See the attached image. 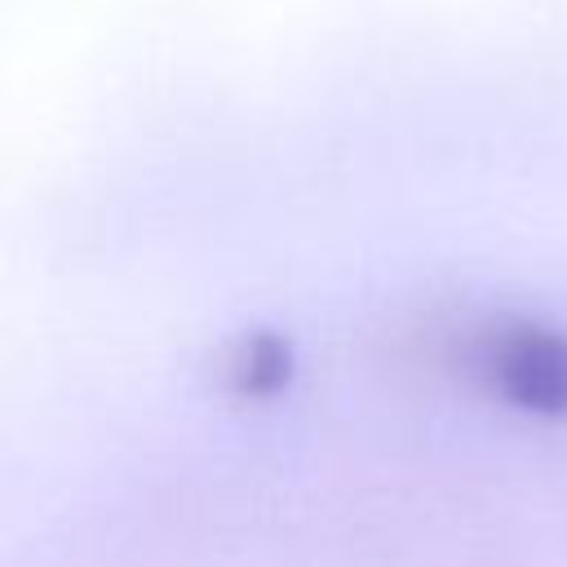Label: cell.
I'll return each mask as SVG.
<instances>
[{"label":"cell","instance_id":"6da1fadb","mask_svg":"<svg viewBox=\"0 0 567 567\" xmlns=\"http://www.w3.org/2000/svg\"><path fill=\"white\" fill-rule=\"evenodd\" d=\"M465 372L532 416L567 412V332L540 319H492L461 346Z\"/></svg>","mask_w":567,"mask_h":567},{"label":"cell","instance_id":"7a4b0ae2","mask_svg":"<svg viewBox=\"0 0 567 567\" xmlns=\"http://www.w3.org/2000/svg\"><path fill=\"white\" fill-rule=\"evenodd\" d=\"M292 372H297L292 341L275 328L244 332L221 359V385L248 403H266V399L284 394L292 385Z\"/></svg>","mask_w":567,"mask_h":567}]
</instances>
